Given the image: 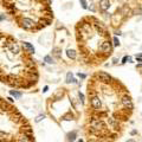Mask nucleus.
<instances>
[{
  "mask_svg": "<svg viewBox=\"0 0 142 142\" xmlns=\"http://www.w3.org/2000/svg\"><path fill=\"white\" fill-rule=\"evenodd\" d=\"M99 50H101L103 53L108 55V53L111 52V50H113V45H111V43L109 42V40H104V42L99 45Z\"/></svg>",
  "mask_w": 142,
  "mask_h": 142,
  "instance_id": "7ed1b4c3",
  "label": "nucleus"
},
{
  "mask_svg": "<svg viewBox=\"0 0 142 142\" xmlns=\"http://www.w3.org/2000/svg\"><path fill=\"white\" fill-rule=\"evenodd\" d=\"M63 120H72V115H71V114H68V115L63 116Z\"/></svg>",
  "mask_w": 142,
  "mask_h": 142,
  "instance_id": "6ab92c4d",
  "label": "nucleus"
},
{
  "mask_svg": "<svg viewBox=\"0 0 142 142\" xmlns=\"http://www.w3.org/2000/svg\"><path fill=\"white\" fill-rule=\"evenodd\" d=\"M91 107L96 110H101L102 108V101L97 97V96H92L91 97Z\"/></svg>",
  "mask_w": 142,
  "mask_h": 142,
  "instance_id": "39448f33",
  "label": "nucleus"
},
{
  "mask_svg": "<svg viewBox=\"0 0 142 142\" xmlns=\"http://www.w3.org/2000/svg\"><path fill=\"white\" fill-rule=\"evenodd\" d=\"M44 118H45V115H39V116L36 118V122L38 123V122H40V121H42V120H44Z\"/></svg>",
  "mask_w": 142,
  "mask_h": 142,
  "instance_id": "f3484780",
  "label": "nucleus"
},
{
  "mask_svg": "<svg viewBox=\"0 0 142 142\" xmlns=\"http://www.w3.org/2000/svg\"><path fill=\"white\" fill-rule=\"evenodd\" d=\"M121 103H122L123 107H126L128 109H133V108H134L133 102H131V99H130L129 96H123V97L121 98Z\"/></svg>",
  "mask_w": 142,
  "mask_h": 142,
  "instance_id": "423d86ee",
  "label": "nucleus"
},
{
  "mask_svg": "<svg viewBox=\"0 0 142 142\" xmlns=\"http://www.w3.org/2000/svg\"><path fill=\"white\" fill-rule=\"evenodd\" d=\"M47 90H49V88H47V86H44V89H43V92H46Z\"/></svg>",
  "mask_w": 142,
  "mask_h": 142,
  "instance_id": "b1692460",
  "label": "nucleus"
},
{
  "mask_svg": "<svg viewBox=\"0 0 142 142\" xmlns=\"http://www.w3.org/2000/svg\"><path fill=\"white\" fill-rule=\"evenodd\" d=\"M76 131H72V133H70V134H68V141L69 142H73L75 140H76Z\"/></svg>",
  "mask_w": 142,
  "mask_h": 142,
  "instance_id": "9b49d317",
  "label": "nucleus"
},
{
  "mask_svg": "<svg viewBox=\"0 0 142 142\" xmlns=\"http://www.w3.org/2000/svg\"><path fill=\"white\" fill-rule=\"evenodd\" d=\"M6 47H7V51L12 52L15 56L20 53V46H19L18 43L14 42V40H8V42L6 43Z\"/></svg>",
  "mask_w": 142,
  "mask_h": 142,
  "instance_id": "f03ea898",
  "label": "nucleus"
},
{
  "mask_svg": "<svg viewBox=\"0 0 142 142\" xmlns=\"http://www.w3.org/2000/svg\"><path fill=\"white\" fill-rule=\"evenodd\" d=\"M108 123H109L110 128H113V129H118V127H120L118 120L115 118V117H109L108 118Z\"/></svg>",
  "mask_w": 142,
  "mask_h": 142,
  "instance_id": "6e6552de",
  "label": "nucleus"
},
{
  "mask_svg": "<svg viewBox=\"0 0 142 142\" xmlns=\"http://www.w3.org/2000/svg\"><path fill=\"white\" fill-rule=\"evenodd\" d=\"M66 56L69 57V58H71V59H75L76 58V52L73 50H68L66 51Z\"/></svg>",
  "mask_w": 142,
  "mask_h": 142,
  "instance_id": "ddd939ff",
  "label": "nucleus"
},
{
  "mask_svg": "<svg viewBox=\"0 0 142 142\" xmlns=\"http://www.w3.org/2000/svg\"><path fill=\"white\" fill-rule=\"evenodd\" d=\"M20 25L21 27H24L25 30H33V28H38L37 26V23L32 19V18H28V17H25L20 20Z\"/></svg>",
  "mask_w": 142,
  "mask_h": 142,
  "instance_id": "f257e3e1",
  "label": "nucleus"
},
{
  "mask_svg": "<svg viewBox=\"0 0 142 142\" xmlns=\"http://www.w3.org/2000/svg\"><path fill=\"white\" fill-rule=\"evenodd\" d=\"M53 51H55V55L59 58L60 57V55H59V49H53Z\"/></svg>",
  "mask_w": 142,
  "mask_h": 142,
  "instance_id": "412c9836",
  "label": "nucleus"
},
{
  "mask_svg": "<svg viewBox=\"0 0 142 142\" xmlns=\"http://www.w3.org/2000/svg\"><path fill=\"white\" fill-rule=\"evenodd\" d=\"M78 96H79V99H81V102L83 103V102H84V95H83L82 92H79V94H78Z\"/></svg>",
  "mask_w": 142,
  "mask_h": 142,
  "instance_id": "aec40b11",
  "label": "nucleus"
},
{
  "mask_svg": "<svg viewBox=\"0 0 142 142\" xmlns=\"http://www.w3.org/2000/svg\"><path fill=\"white\" fill-rule=\"evenodd\" d=\"M97 77L99 78V81H102V82H110L113 79L110 75H108V73H105L103 71H101V72L97 73Z\"/></svg>",
  "mask_w": 142,
  "mask_h": 142,
  "instance_id": "0eeeda50",
  "label": "nucleus"
},
{
  "mask_svg": "<svg viewBox=\"0 0 142 142\" xmlns=\"http://www.w3.org/2000/svg\"><path fill=\"white\" fill-rule=\"evenodd\" d=\"M15 109V108H14ZM13 108L5 101V99L0 98V113H5V111H13Z\"/></svg>",
  "mask_w": 142,
  "mask_h": 142,
  "instance_id": "20e7f679",
  "label": "nucleus"
},
{
  "mask_svg": "<svg viewBox=\"0 0 142 142\" xmlns=\"http://www.w3.org/2000/svg\"><path fill=\"white\" fill-rule=\"evenodd\" d=\"M79 2H81V5H82L83 8H88V4H86L85 0H79Z\"/></svg>",
  "mask_w": 142,
  "mask_h": 142,
  "instance_id": "dca6fc26",
  "label": "nucleus"
},
{
  "mask_svg": "<svg viewBox=\"0 0 142 142\" xmlns=\"http://www.w3.org/2000/svg\"><path fill=\"white\" fill-rule=\"evenodd\" d=\"M78 142H83V141H82V140H81V141H78Z\"/></svg>",
  "mask_w": 142,
  "mask_h": 142,
  "instance_id": "bb28decb",
  "label": "nucleus"
},
{
  "mask_svg": "<svg viewBox=\"0 0 142 142\" xmlns=\"http://www.w3.org/2000/svg\"><path fill=\"white\" fill-rule=\"evenodd\" d=\"M77 76H78V77H79V78H82V79H83V78H85V77H86V76H85L84 73H81V72H79V73H78V75H77Z\"/></svg>",
  "mask_w": 142,
  "mask_h": 142,
  "instance_id": "4be33fe9",
  "label": "nucleus"
},
{
  "mask_svg": "<svg viewBox=\"0 0 142 142\" xmlns=\"http://www.w3.org/2000/svg\"><path fill=\"white\" fill-rule=\"evenodd\" d=\"M4 19H5V15H4V14H2V15H0V21H1V20H4Z\"/></svg>",
  "mask_w": 142,
  "mask_h": 142,
  "instance_id": "393cba45",
  "label": "nucleus"
},
{
  "mask_svg": "<svg viewBox=\"0 0 142 142\" xmlns=\"http://www.w3.org/2000/svg\"><path fill=\"white\" fill-rule=\"evenodd\" d=\"M44 62H46L47 64H52L53 63V59L51 58V56H45L44 57Z\"/></svg>",
  "mask_w": 142,
  "mask_h": 142,
  "instance_id": "2eb2a0df",
  "label": "nucleus"
},
{
  "mask_svg": "<svg viewBox=\"0 0 142 142\" xmlns=\"http://www.w3.org/2000/svg\"><path fill=\"white\" fill-rule=\"evenodd\" d=\"M114 46H118V45H120V40H118V38H116V37H115V38H114Z\"/></svg>",
  "mask_w": 142,
  "mask_h": 142,
  "instance_id": "a211bd4d",
  "label": "nucleus"
},
{
  "mask_svg": "<svg viewBox=\"0 0 142 142\" xmlns=\"http://www.w3.org/2000/svg\"><path fill=\"white\" fill-rule=\"evenodd\" d=\"M10 95L13 96L14 98H20V97H21V92H18V91H15V90H11V91H10Z\"/></svg>",
  "mask_w": 142,
  "mask_h": 142,
  "instance_id": "f8f14e48",
  "label": "nucleus"
},
{
  "mask_svg": "<svg viewBox=\"0 0 142 142\" xmlns=\"http://www.w3.org/2000/svg\"><path fill=\"white\" fill-rule=\"evenodd\" d=\"M110 7V1L109 0H101L99 1V8L102 11H107Z\"/></svg>",
  "mask_w": 142,
  "mask_h": 142,
  "instance_id": "1a4fd4ad",
  "label": "nucleus"
},
{
  "mask_svg": "<svg viewBox=\"0 0 142 142\" xmlns=\"http://www.w3.org/2000/svg\"><path fill=\"white\" fill-rule=\"evenodd\" d=\"M127 142H135V141H134V140H128Z\"/></svg>",
  "mask_w": 142,
  "mask_h": 142,
  "instance_id": "a878e982",
  "label": "nucleus"
},
{
  "mask_svg": "<svg viewBox=\"0 0 142 142\" xmlns=\"http://www.w3.org/2000/svg\"><path fill=\"white\" fill-rule=\"evenodd\" d=\"M66 83H71V82H76L73 78H72V73L71 72H68L66 73V81H65Z\"/></svg>",
  "mask_w": 142,
  "mask_h": 142,
  "instance_id": "4468645a",
  "label": "nucleus"
},
{
  "mask_svg": "<svg viewBox=\"0 0 142 142\" xmlns=\"http://www.w3.org/2000/svg\"><path fill=\"white\" fill-rule=\"evenodd\" d=\"M24 46H25V47L28 50V52L34 53V47H33V45H31V44H30V43H27V42H24Z\"/></svg>",
  "mask_w": 142,
  "mask_h": 142,
  "instance_id": "9d476101",
  "label": "nucleus"
},
{
  "mask_svg": "<svg viewBox=\"0 0 142 142\" xmlns=\"http://www.w3.org/2000/svg\"><path fill=\"white\" fill-rule=\"evenodd\" d=\"M50 1H52V0H50Z\"/></svg>",
  "mask_w": 142,
  "mask_h": 142,
  "instance_id": "cd10ccee",
  "label": "nucleus"
},
{
  "mask_svg": "<svg viewBox=\"0 0 142 142\" xmlns=\"http://www.w3.org/2000/svg\"><path fill=\"white\" fill-rule=\"evenodd\" d=\"M127 60H128V57H127V56H126V57H123V59H122V63H126Z\"/></svg>",
  "mask_w": 142,
  "mask_h": 142,
  "instance_id": "5701e85b",
  "label": "nucleus"
}]
</instances>
